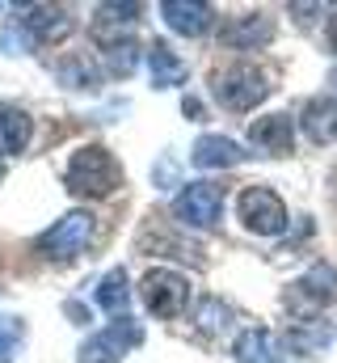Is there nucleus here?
Returning <instances> with one entry per match:
<instances>
[{
	"instance_id": "ddd939ff",
	"label": "nucleus",
	"mask_w": 337,
	"mask_h": 363,
	"mask_svg": "<svg viewBox=\"0 0 337 363\" xmlns=\"http://www.w3.org/2000/svg\"><path fill=\"white\" fill-rule=\"evenodd\" d=\"M299 127L312 144H337V97L325 93V97H312L299 114Z\"/></svg>"
},
{
	"instance_id": "5701e85b",
	"label": "nucleus",
	"mask_w": 337,
	"mask_h": 363,
	"mask_svg": "<svg viewBox=\"0 0 337 363\" xmlns=\"http://www.w3.org/2000/svg\"><path fill=\"white\" fill-rule=\"evenodd\" d=\"M135 64H139V43H135V38H127V43H118V47H105V68H110V77H131Z\"/></svg>"
},
{
	"instance_id": "b1692460",
	"label": "nucleus",
	"mask_w": 337,
	"mask_h": 363,
	"mask_svg": "<svg viewBox=\"0 0 337 363\" xmlns=\"http://www.w3.org/2000/svg\"><path fill=\"white\" fill-rule=\"evenodd\" d=\"M17 338H21V325H17L13 317H0V363L13 359V347H17Z\"/></svg>"
},
{
	"instance_id": "20e7f679",
	"label": "nucleus",
	"mask_w": 337,
	"mask_h": 363,
	"mask_svg": "<svg viewBox=\"0 0 337 363\" xmlns=\"http://www.w3.org/2000/svg\"><path fill=\"white\" fill-rule=\"evenodd\" d=\"M215 97H219V106H224V110L245 114V110L261 106V101L270 97L265 72H257V68H249V64H232L228 72H219V77H215Z\"/></svg>"
},
{
	"instance_id": "f8f14e48",
	"label": "nucleus",
	"mask_w": 337,
	"mask_h": 363,
	"mask_svg": "<svg viewBox=\"0 0 337 363\" xmlns=\"http://www.w3.org/2000/svg\"><path fill=\"white\" fill-rule=\"evenodd\" d=\"M139 17H144V4H101L93 17V38L101 47H118V43H127L118 30H131Z\"/></svg>"
},
{
	"instance_id": "393cba45",
	"label": "nucleus",
	"mask_w": 337,
	"mask_h": 363,
	"mask_svg": "<svg viewBox=\"0 0 337 363\" xmlns=\"http://www.w3.org/2000/svg\"><path fill=\"white\" fill-rule=\"evenodd\" d=\"M325 38H329V47L337 51V13L329 17V30H325Z\"/></svg>"
},
{
	"instance_id": "aec40b11",
	"label": "nucleus",
	"mask_w": 337,
	"mask_h": 363,
	"mask_svg": "<svg viewBox=\"0 0 337 363\" xmlns=\"http://www.w3.org/2000/svg\"><path fill=\"white\" fill-rule=\"evenodd\" d=\"M127 300H131V291H127V271H122V267H114V271H110L105 279H101V283H97V304H101L105 313L122 317Z\"/></svg>"
},
{
	"instance_id": "4be33fe9",
	"label": "nucleus",
	"mask_w": 337,
	"mask_h": 363,
	"mask_svg": "<svg viewBox=\"0 0 337 363\" xmlns=\"http://www.w3.org/2000/svg\"><path fill=\"white\" fill-rule=\"evenodd\" d=\"M228 317H232V308H228L224 300H215V296L198 300V308H194V325H198L202 334H219V330L228 325Z\"/></svg>"
},
{
	"instance_id": "1a4fd4ad",
	"label": "nucleus",
	"mask_w": 337,
	"mask_h": 363,
	"mask_svg": "<svg viewBox=\"0 0 337 363\" xmlns=\"http://www.w3.org/2000/svg\"><path fill=\"white\" fill-rule=\"evenodd\" d=\"M270 38H274V17H265V13L232 17L219 30V43L232 47V51H261V47H270Z\"/></svg>"
},
{
	"instance_id": "dca6fc26",
	"label": "nucleus",
	"mask_w": 337,
	"mask_h": 363,
	"mask_svg": "<svg viewBox=\"0 0 337 363\" xmlns=\"http://www.w3.org/2000/svg\"><path fill=\"white\" fill-rule=\"evenodd\" d=\"M232 355H236V363H282V342L270 330H257L253 325V330H245L236 338Z\"/></svg>"
},
{
	"instance_id": "412c9836",
	"label": "nucleus",
	"mask_w": 337,
	"mask_h": 363,
	"mask_svg": "<svg viewBox=\"0 0 337 363\" xmlns=\"http://www.w3.org/2000/svg\"><path fill=\"white\" fill-rule=\"evenodd\" d=\"M55 72H59V81H64L68 89H97V85H101V77L93 72V64H88L84 55H72V60H64Z\"/></svg>"
},
{
	"instance_id": "a211bd4d",
	"label": "nucleus",
	"mask_w": 337,
	"mask_h": 363,
	"mask_svg": "<svg viewBox=\"0 0 337 363\" xmlns=\"http://www.w3.org/2000/svg\"><path fill=\"white\" fill-rule=\"evenodd\" d=\"M30 135H34V118H30L25 110H17V106H4V110H0V157L25 152Z\"/></svg>"
},
{
	"instance_id": "2eb2a0df",
	"label": "nucleus",
	"mask_w": 337,
	"mask_h": 363,
	"mask_svg": "<svg viewBox=\"0 0 337 363\" xmlns=\"http://www.w3.org/2000/svg\"><path fill=\"white\" fill-rule=\"evenodd\" d=\"M190 161L198 169H228V165H241L245 161V148L236 140H228V135H198Z\"/></svg>"
},
{
	"instance_id": "bb28decb",
	"label": "nucleus",
	"mask_w": 337,
	"mask_h": 363,
	"mask_svg": "<svg viewBox=\"0 0 337 363\" xmlns=\"http://www.w3.org/2000/svg\"><path fill=\"white\" fill-rule=\"evenodd\" d=\"M329 85H333V97H337V68L329 72Z\"/></svg>"
},
{
	"instance_id": "f257e3e1",
	"label": "nucleus",
	"mask_w": 337,
	"mask_h": 363,
	"mask_svg": "<svg viewBox=\"0 0 337 363\" xmlns=\"http://www.w3.org/2000/svg\"><path fill=\"white\" fill-rule=\"evenodd\" d=\"M122 182L118 161L101 148V144H84L72 152L68 161V190L81 194V199H110Z\"/></svg>"
},
{
	"instance_id": "f3484780",
	"label": "nucleus",
	"mask_w": 337,
	"mask_h": 363,
	"mask_svg": "<svg viewBox=\"0 0 337 363\" xmlns=\"http://www.w3.org/2000/svg\"><path fill=\"white\" fill-rule=\"evenodd\" d=\"M333 342V325L329 321H295L291 330H287V338H282V347L291 351V355H316V351H325Z\"/></svg>"
},
{
	"instance_id": "39448f33",
	"label": "nucleus",
	"mask_w": 337,
	"mask_h": 363,
	"mask_svg": "<svg viewBox=\"0 0 337 363\" xmlns=\"http://www.w3.org/2000/svg\"><path fill=\"white\" fill-rule=\"evenodd\" d=\"M236 216H241V224L249 233H257V237H278L287 228V203L270 186H249L236 199Z\"/></svg>"
},
{
	"instance_id": "6e6552de",
	"label": "nucleus",
	"mask_w": 337,
	"mask_h": 363,
	"mask_svg": "<svg viewBox=\"0 0 337 363\" xmlns=\"http://www.w3.org/2000/svg\"><path fill=\"white\" fill-rule=\"evenodd\" d=\"M177 220L190 224V228H211L224 211V186L219 182H190L181 194H177Z\"/></svg>"
},
{
	"instance_id": "0eeeda50",
	"label": "nucleus",
	"mask_w": 337,
	"mask_h": 363,
	"mask_svg": "<svg viewBox=\"0 0 337 363\" xmlns=\"http://www.w3.org/2000/svg\"><path fill=\"white\" fill-rule=\"evenodd\" d=\"M88 237H93V216L88 211H68V216H59L38 237V250L47 258H55V262H68V258H76L84 245H88Z\"/></svg>"
},
{
	"instance_id": "7ed1b4c3",
	"label": "nucleus",
	"mask_w": 337,
	"mask_h": 363,
	"mask_svg": "<svg viewBox=\"0 0 337 363\" xmlns=\"http://www.w3.org/2000/svg\"><path fill=\"white\" fill-rule=\"evenodd\" d=\"M139 300H144V308L152 317L168 321V317H177L190 304V283H185V274L168 271V267H152L139 279Z\"/></svg>"
},
{
	"instance_id": "9b49d317",
	"label": "nucleus",
	"mask_w": 337,
	"mask_h": 363,
	"mask_svg": "<svg viewBox=\"0 0 337 363\" xmlns=\"http://www.w3.org/2000/svg\"><path fill=\"white\" fill-rule=\"evenodd\" d=\"M161 17H165L168 30H177L181 38H198V34L211 30L215 9L202 4V0H165V4H161Z\"/></svg>"
},
{
	"instance_id": "f03ea898",
	"label": "nucleus",
	"mask_w": 337,
	"mask_h": 363,
	"mask_svg": "<svg viewBox=\"0 0 337 363\" xmlns=\"http://www.w3.org/2000/svg\"><path fill=\"white\" fill-rule=\"evenodd\" d=\"M333 300H337V267H329V262H312L282 291V308L295 321H316V313L329 308Z\"/></svg>"
},
{
	"instance_id": "6ab92c4d",
	"label": "nucleus",
	"mask_w": 337,
	"mask_h": 363,
	"mask_svg": "<svg viewBox=\"0 0 337 363\" xmlns=\"http://www.w3.org/2000/svg\"><path fill=\"white\" fill-rule=\"evenodd\" d=\"M148 68H152V85L156 89H168V85H181L185 81V64L168 51L165 43H152L148 47Z\"/></svg>"
},
{
	"instance_id": "423d86ee",
	"label": "nucleus",
	"mask_w": 337,
	"mask_h": 363,
	"mask_svg": "<svg viewBox=\"0 0 337 363\" xmlns=\"http://www.w3.org/2000/svg\"><path fill=\"white\" fill-rule=\"evenodd\" d=\"M139 342H144V325L131 321V317H114L105 330H97L81 351H76V359L81 363H118L131 347H139Z\"/></svg>"
},
{
	"instance_id": "4468645a",
	"label": "nucleus",
	"mask_w": 337,
	"mask_h": 363,
	"mask_svg": "<svg viewBox=\"0 0 337 363\" xmlns=\"http://www.w3.org/2000/svg\"><path fill=\"white\" fill-rule=\"evenodd\" d=\"M249 140L257 148L282 157V152L295 148V123H291V114H265V118H257L249 127Z\"/></svg>"
},
{
	"instance_id": "9d476101",
	"label": "nucleus",
	"mask_w": 337,
	"mask_h": 363,
	"mask_svg": "<svg viewBox=\"0 0 337 363\" xmlns=\"http://www.w3.org/2000/svg\"><path fill=\"white\" fill-rule=\"evenodd\" d=\"M21 30H25V43H59L72 34V17L59 4H34V9H25Z\"/></svg>"
},
{
	"instance_id": "a878e982",
	"label": "nucleus",
	"mask_w": 337,
	"mask_h": 363,
	"mask_svg": "<svg viewBox=\"0 0 337 363\" xmlns=\"http://www.w3.org/2000/svg\"><path fill=\"white\" fill-rule=\"evenodd\" d=\"M185 114H190V118H198V114H202V106H198L194 97H185Z\"/></svg>"
}]
</instances>
